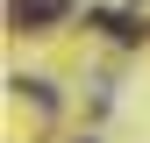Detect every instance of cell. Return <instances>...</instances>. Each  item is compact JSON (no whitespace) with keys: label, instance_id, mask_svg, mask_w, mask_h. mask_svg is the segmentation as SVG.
Instances as JSON below:
<instances>
[{"label":"cell","instance_id":"1","mask_svg":"<svg viewBox=\"0 0 150 143\" xmlns=\"http://www.w3.org/2000/svg\"><path fill=\"white\" fill-rule=\"evenodd\" d=\"M71 0H14V22L22 29H43V22H64Z\"/></svg>","mask_w":150,"mask_h":143}]
</instances>
